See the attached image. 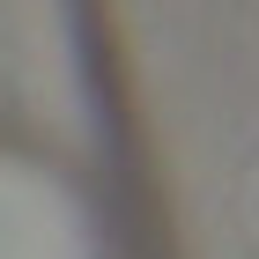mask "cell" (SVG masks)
<instances>
[{"label":"cell","mask_w":259,"mask_h":259,"mask_svg":"<svg viewBox=\"0 0 259 259\" xmlns=\"http://www.w3.org/2000/svg\"><path fill=\"white\" fill-rule=\"evenodd\" d=\"M0 259H126L119 200L67 134L0 111Z\"/></svg>","instance_id":"1"}]
</instances>
